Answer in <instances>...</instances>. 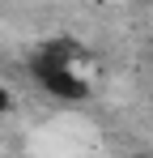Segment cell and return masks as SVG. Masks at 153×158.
<instances>
[{"mask_svg":"<svg viewBox=\"0 0 153 158\" xmlns=\"http://www.w3.org/2000/svg\"><path fill=\"white\" fill-rule=\"evenodd\" d=\"M34 77H38V85H43L47 94L64 98V103H81V98H89V85L76 77L73 69L55 64V60H43V56H34Z\"/></svg>","mask_w":153,"mask_h":158,"instance_id":"obj_1","label":"cell"},{"mask_svg":"<svg viewBox=\"0 0 153 158\" xmlns=\"http://www.w3.org/2000/svg\"><path fill=\"white\" fill-rule=\"evenodd\" d=\"M9 107H13V94H9V90H0V111H9Z\"/></svg>","mask_w":153,"mask_h":158,"instance_id":"obj_2","label":"cell"}]
</instances>
